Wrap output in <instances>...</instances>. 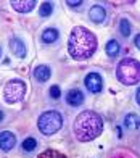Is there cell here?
<instances>
[{"instance_id":"1","label":"cell","mask_w":140,"mask_h":158,"mask_svg":"<svg viewBox=\"0 0 140 158\" xmlns=\"http://www.w3.org/2000/svg\"><path fill=\"white\" fill-rule=\"evenodd\" d=\"M97 50V37L89 29L76 26L68 39V52L74 60H87Z\"/></svg>"},{"instance_id":"2","label":"cell","mask_w":140,"mask_h":158,"mask_svg":"<svg viewBox=\"0 0 140 158\" xmlns=\"http://www.w3.org/2000/svg\"><path fill=\"white\" fill-rule=\"evenodd\" d=\"M74 134L76 139L81 142H90L97 139L103 131V119L98 113L95 111H82L76 116L74 121Z\"/></svg>"},{"instance_id":"3","label":"cell","mask_w":140,"mask_h":158,"mask_svg":"<svg viewBox=\"0 0 140 158\" xmlns=\"http://www.w3.org/2000/svg\"><path fill=\"white\" fill-rule=\"evenodd\" d=\"M116 76L124 85H134L140 82V63L134 58H124L116 68Z\"/></svg>"},{"instance_id":"4","label":"cell","mask_w":140,"mask_h":158,"mask_svg":"<svg viewBox=\"0 0 140 158\" xmlns=\"http://www.w3.org/2000/svg\"><path fill=\"white\" fill-rule=\"evenodd\" d=\"M39 131L45 135H52L55 132H58L63 126V116L58 111H45L40 114V118L37 121Z\"/></svg>"},{"instance_id":"5","label":"cell","mask_w":140,"mask_h":158,"mask_svg":"<svg viewBox=\"0 0 140 158\" xmlns=\"http://www.w3.org/2000/svg\"><path fill=\"white\" fill-rule=\"evenodd\" d=\"M26 94V84L19 79H13V81L6 82L5 89H3V95H5V102L6 103H16L21 102L24 98Z\"/></svg>"},{"instance_id":"6","label":"cell","mask_w":140,"mask_h":158,"mask_svg":"<svg viewBox=\"0 0 140 158\" xmlns=\"http://www.w3.org/2000/svg\"><path fill=\"white\" fill-rule=\"evenodd\" d=\"M86 87L89 92H94V94H97V92H100L103 89V79L98 73H89L86 76Z\"/></svg>"},{"instance_id":"7","label":"cell","mask_w":140,"mask_h":158,"mask_svg":"<svg viewBox=\"0 0 140 158\" xmlns=\"http://www.w3.org/2000/svg\"><path fill=\"white\" fill-rule=\"evenodd\" d=\"M16 143V137L15 134H11L10 131H3L0 132V150L3 152H10Z\"/></svg>"},{"instance_id":"8","label":"cell","mask_w":140,"mask_h":158,"mask_svg":"<svg viewBox=\"0 0 140 158\" xmlns=\"http://www.w3.org/2000/svg\"><path fill=\"white\" fill-rule=\"evenodd\" d=\"M10 5L16 11H19V13H27V11L34 10V6H36V0H11Z\"/></svg>"},{"instance_id":"9","label":"cell","mask_w":140,"mask_h":158,"mask_svg":"<svg viewBox=\"0 0 140 158\" xmlns=\"http://www.w3.org/2000/svg\"><path fill=\"white\" fill-rule=\"evenodd\" d=\"M10 50L13 55H16L18 58H23V56H26V45L24 42L18 39V37H13L10 40Z\"/></svg>"},{"instance_id":"10","label":"cell","mask_w":140,"mask_h":158,"mask_svg":"<svg viewBox=\"0 0 140 158\" xmlns=\"http://www.w3.org/2000/svg\"><path fill=\"white\" fill-rule=\"evenodd\" d=\"M89 16H90V19H92L94 23L100 24V23L105 21V18H106V11H105V8L102 5H94L92 8H90V11H89Z\"/></svg>"},{"instance_id":"11","label":"cell","mask_w":140,"mask_h":158,"mask_svg":"<svg viewBox=\"0 0 140 158\" xmlns=\"http://www.w3.org/2000/svg\"><path fill=\"white\" fill-rule=\"evenodd\" d=\"M66 102L71 105V106H79L84 102V94L79 89H71L66 94Z\"/></svg>"},{"instance_id":"12","label":"cell","mask_w":140,"mask_h":158,"mask_svg":"<svg viewBox=\"0 0 140 158\" xmlns=\"http://www.w3.org/2000/svg\"><path fill=\"white\" fill-rule=\"evenodd\" d=\"M52 76V69L45 66V64H39V66L34 69V77L37 79V82H47Z\"/></svg>"},{"instance_id":"13","label":"cell","mask_w":140,"mask_h":158,"mask_svg":"<svg viewBox=\"0 0 140 158\" xmlns=\"http://www.w3.org/2000/svg\"><path fill=\"white\" fill-rule=\"evenodd\" d=\"M124 126L127 129H130V131H137V129L140 127V118L137 116V114L130 113L124 118Z\"/></svg>"},{"instance_id":"14","label":"cell","mask_w":140,"mask_h":158,"mask_svg":"<svg viewBox=\"0 0 140 158\" xmlns=\"http://www.w3.org/2000/svg\"><path fill=\"white\" fill-rule=\"evenodd\" d=\"M57 39H58V31L53 29V27L45 29L44 32H42V40H44L45 44H52V42H55Z\"/></svg>"},{"instance_id":"15","label":"cell","mask_w":140,"mask_h":158,"mask_svg":"<svg viewBox=\"0 0 140 158\" xmlns=\"http://www.w3.org/2000/svg\"><path fill=\"white\" fill-rule=\"evenodd\" d=\"M119 50H121L119 42L114 40V39L108 40V44H106V53H108V56H116L118 53H119Z\"/></svg>"},{"instance_id":"16","label":"cell","mask_w":140,"mask_h":158,"mask_svg":"<svg viewBox=\"0 0 140 158\" xmlns=\"http://www.w3.org/2000/svg\"><path fill=\"white\" fill-rule=\"evenodd\" d=\"M37 158H66L63 153H60L58 150H53V148H48L45 152H42Z\"/></svg>"},{"instance_id":"17","label":"cell","mask_w":140,"mask_h":158,"mask_svg":"<svg viewBox=\"0 0 140 158\" xmlns=\"http://www.w3.org/2000/svg\"><path fill=\"white\" fill-rule=\"evenodd\" d=\"M52 11H53V3H50V2H44L40 5V8H39V15L40 16H50L52 15Z\"/></svg>"},{"instance_id":"18","label":"cell","mask_w":140,"mask_h":158,"mask_svg":"<svg viewBox=\"0 0 140 158\" xmlns=\"http://www.w3.org/2000/svg\"><path fill=\"white\" fill-rule=\"evenodd\" d=\"M119 32L124 35V37H127V35L130 34V24H129L127 19H121V23H119Z\"/></svg>"},{"instance_id":"19","label":"cell","mask_w":140,"mask_h":158,"mask_svg":"<svg viewBox=\"0 0 140 158\" xmlns=\"http://www.w3.org/2000/svg\"><path fill=\"white\" fill-rule=\"evenodd\" d=\"M37 147V140L36 139H32V137H29V139H26L24 142H23V148L26 150V152H32L34 148Z\"/></svg>"},{"instance_id":"20","label":"cell","mask_w":140,"mask_h":158,"mask_svg":"<svg viewBox=\"0 0 140 158\" xmlns=\"http://www.w3.org/2000/svg\"><path fill=\"white\" fill-rule=\"evenodd\" d=\"M48 94H50V97H52V98L57 100V98H60V95H61V90H60L58 85H52L50 90H48Z\"/></svg>"},{"instance_id":"21","label":"cell","mask_w":140,"mask_h":158,"mask_svg":"<svg viewBox=\"0 0 140 158\" xmlns=\"http://www.w3.org/2000/svg\"><path fill=\"white\" fill-rule=\"evenodd\" d=\"M111 158H134V156L129 155V153H124V152H118L114 155H111Z\"/></svg>"},{"instance_id":"22","label":"cell","mask_w":140,"mask_h":158,"mask_svg":"<svg viewBox=\"0 0 140 158\" xmlns=\"http://www.w3.org/2000/svg\"><path fill=\"white\" fill-rule=\"evenodd\" d=\"M69 6H71V8H74V6H81L82 5V2H71V0H69V2H66Z\"/></svg>"},{"instance_id":"23","label":"cell","mask_w":140,"mask_h":158,"mask_svg":"<svg viewBox=\"0 0 140 158\" xmlns=\"http://www.w3.org/2000/svg\"><path fill=\"white\" fill-rule=\"evenodd\" d=\"M134 44H135V47L140 50V34H138V35H135V40H134Z\"/></svg>"},{"instance_id":"24","label":"cell","mask_w":140,"mask_h":158,"mask_svg":"<svg viewBox=\"0 0 140 158\" xmlns=\"http://www.w3.org/2000/svg\"><path fill=\"white\" fill-rule=\"evenodd\" d=\"M135 95H137V103L140 105V89H137V94Z\"/></svg>"},{"instance_id":"25","label":"cell","mask_w":140,"mask_h":158,"mask_svg":"<svg viewBox=\"0 0 140 158\" xmlns=\"http://www.w3.org/2000/svg\"><path fill=\"white\" fill-rule=\"evenodd\" d=\"M2 119H3V113L0 111V123H2Z\"/></svg>"},{"instance_id":"26","label":"cell","mask_w":140,"mask_h":158,"mask_svg":"<svg viewBox=\"0 0 140 158\" xmlns=\"http://www.w3.org/2000/svg\"><path fill=\"white\" fill-rule=\"evenodd\" d=\"M0 55H2V48H0Z\"/></svg>"}]
</instances>
